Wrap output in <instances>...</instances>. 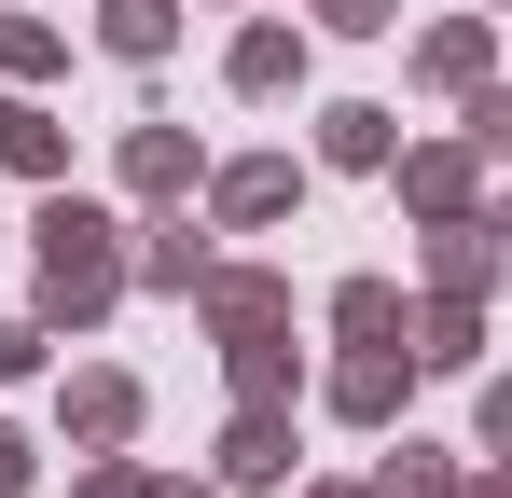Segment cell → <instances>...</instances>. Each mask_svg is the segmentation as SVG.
I'll return each instance as SVG.
<instances>
[{
  "label": "cell",
  "mask_w": 512,
  "mask_h": 498,
  "mask_svg": "<svg viewBox=\"0 0 512 498\" xmlns=\"http://www.w3.org/2000/svg\"><path fill=\"white\" fill-rule=\"evenodd\" d=\"M139 374H125V360H84V374H70V388H56V429H70V457H97V443H139Z\"/></svg>",
  "instance_id": "cell-7"
},
{
  "label": "cell",
  "mask_w": 512,
  "mask_h": 498,
  "mask_svg": "<svg viewBox=\"0 0 512 498\" xmlns=\"http://www.w3.org/2000/svg\"><path fill=\"white\" fill-rule=\"evenodd\" d=\"M291 498H360V485H291Z\"/></svg>",
  "instance_id": "cell-26"
},
{
  "label": "cell",
  "mask_w": 512,
  "mask_h": 498,
  "mask_svg": "<svg viewBox=\"0 0 512 498\" xmlns=\"http://www.w3.org/2000/svg\"><path fill=\"white\" fill-rule=\"evenodd\" d=\"M305 14H319L333 42H388V28H402V0H305Z\"/></svg>",
  "instance_id": "cell-21"
},
{
  "label": "cell",
  "mask_w": 512,
  "mask_h": 498,
  "mask_svg": "<svg viewBox=\"0 0 512 498\" xmlns=\"http://www.w3.org/2000/svg\"><path fill=\"white\" fill-rule=\"evenodd\" d=\"M28 471H42V443H28V429L0 415V498H28Z\"/></svg>",
  "instance_id": "cell-24"
},
{
  "label": "cell",
  "mask_w": 512,
  "mask_h": 498,
  "mask_svg": "<svg viewBox=\"0 0 512 498\" xmlns=\"http://www.w3.org/2000/svg\"><path fill=\"white\" fill-rule=\"evenodd\" d=\"M194 194H208V222H222V236H263V222H291V208H305V166H291V153H236V166H208Z\"/></svg>",
  "instance_id": "cell-3"
},
{
  "label": "cell",
  "mask_w": 512,
  "mask_h": 498,
  "mask_svg": "<svg viewBox=\"0 0 512 498\" xmlns=\"http://www.w3.org/2000/svg\"><path fill=\"white\" fill-rule=\"evenodd\" d=\"M139 485H153V471H139V457H125V443H97L84 471H70V498H139Z\"/></svg>",
  "instance_id": "cell-22"
},
{
  "label": "cell",
  "mask_w": 512,
  "mask_h": 498,
  "mask_svg": "<svg viewBox=\"0 0 512 498\" xmlns=\"http://www.w3.org/2000/svg\"><path fill=\"white\" fill-rule=\"evenodd\" d=\"M222 388H236V402H305V346H291V319H277V332H236V346H222Z\"/></svg>",
  "instance_id": "cell-15"
},
{
  "label": "cell",
  "mask_w": 512,
  "mask_h": 498,
  "mask_svg": "<svg viewBox=\"0 0 512 498\" xmlns=\"http://www.w3.org/2000/svg\"><path fill=\"white\" fill-rule=\"evenodd\" d=\"M139 498H208V485H139Z\"/></svg>",
  "instance_id": "cell-27"
},
{
  "label": "cell",
  "mask_w": 512,
  "mask_h": 498,
  "mask_svg": "<svg viewBox=\"0 0 512 498\" xmlns=\"http://www.w3.org/2000/svg\"><path fill=\"white\" fill-rule=\"evenodd\" d=\"M388 153H402V111H388V97H333V111H319V166L388 180Z\"/></svg>",
  "instance_id": "cell-14"
},
{
  "label": "cell",
  "mask_w": 512,
  "mask_h": 498,
  "mask_svg": "<svg viewBox=\"0 0 512 498\" xmlns=\"http://www.w3.org/2000/svg\"><path fill=\"white\" fill-rule=\"evenodd\" d=\"M416 83H429V97L499 83V14H443V28H416Z\"/></svg>",
  "instance_id": "cell-13"
},
{
  "label": "cell",
  "mask_w": 512,
  "mask_h": 498,
  "mask_svg": "<svg viewBox=\"0 0 512 498\" xmlns=\"http://www.w3.org/2000/svg\"><path fill=\"white\" fill-rule=\"evenodd\" d=\"M208 277V222L194 208H139L125 222V291H194Z\"/></svg>",
  "instance_id": "cell-11"
},
{
  "label": "cell",
  "mask_w": 512,
  "mask_h": 498,
  "mask_svg": "<svg viewBox=\"0 0 512 498\" xmlns=\"http://www.w3.org/2000/svg\"><path fill=\"white\" fill-rule=\"evenodd\" d=\"M319 402H333L346 429H402V402H416V360H402V346H346L333 374H319Z\"/></svg>",
  "instance_id": "cell-9"
},
{
  "label": "cell",
  "mask_w": 512,
  "mask_h": 498,
  "mask_svg": "<svg viewBox=\"0 0 512 498\" xmlns=\"http://www.w3.org/2000/svg\"><path fill=\"white\" fill-rule=\"evenodd\" d=\"M42 346H56L42 319H0V388H28V374H42Z\"/></svg>",
  "instance_id": "cell-23"
},
{
  "label": "cell",
  "mask_w": 512,
  "mask_h": 498,
  "mask_svg": "<svg viewBox=\"0 0 512 498\" xmlns=\"http://www.w3.org/2000/svg\"><path fill=\"white\" fill-rule=\"evenodd\" d=\"M402 360H416V374H485V305H471V291L402 305Z\"/></svg>",
  "instance_id": "cell-12"
},
{
  "label": "cell",
  "mask_w": 512,
  "mask_h": 498,
  "mask_svg": "<svg viewBox=\"0 0 512 498\" xmlns=\"http://www.w3.org/2000/svg\"><path fill=\"white\" fill-rule=\"evenodd\" d=\"M180 305L236 346V332H277V319H291V277H277V263H222V249H208V277H194Z\"/></svg>",
  "instance_id": "cell-4"
},
{
  "label": "cell",
  "mask_w": 512,
  "mask_h": 498,
  "mask_svg": "<svg viewBox=\"0 0 512 498\" xmlns=\"http://www.w3.org/2000/svg\"><path fill=\"white\" fill-rule=\"evenodd\" d=\"M0 70H14V83H56V70H70V28H42V14H0Z\"/></svg>",
  "instance_id": "cell-20"
},
{
  "label": "cell",
  "mask_w": 512,
  "mask_h": 498,
  "mask_svg": "<svg viewBox=\"0 0 512 498\" xmlns=\"http://www.w3.org/2000/svg\"><path fill=\"white\" fill-rule=\"evenodd\" d=\"M180 42V0H97V56H125V70H153Z\"/></svg>",
  "instance_id": "cell-17"
},
{
  "label": "cell",
  "mask_w": 512,
  "mask_h": 498,
  "mask_svg": "<svg viewBox=\"0 0 512 498\" xmlns=\"http://www.w3.org/2000/svg\"><path fill=\"white\" fill-rule=\"evenodd\" d=\"M360 498H457V457H443V443H416V429H402V443H388V457H374V485Z\"/></svg>",
  "instance_id": "cell-18"
},
{
  "label": "cell",
  "mask_w": 512,
  "mask_h": 498,
  "mask_svg": "<svg viewBox=\"0 0 512 498\" xmlns=\"http://www.w3.org/2000/svg\"><path fill=\"white\" fill-rule=\"evenodd\" d=\"M291 471H305V457H291V402H236V415H222V443H208V498H277Z\"/></svg>",
  "instance_id": "cell-2"
},
{
  "label": "cell",
  "mask_w": 512,
  "mask_h": 498,
  "mask_svg": "<svg viewBox=\"0 0 512 498\" xmlns=\"http://www.w3.org/2000/svg\"><path fill=\"white\" fill-rule=\"evenodd\" d=\"M333 332H346V346H402V277H346Z\"/></svg>",
  "instance_id": "cell-19"
},
{
  "label": "cell",
  "mask_w": 512,
  "mask_h": 498,
  "mask_svg": "<svg viewBox=\"0 0 512 498\" xmlns=\"http://www.w3.org/2000/svg\"><path fill=\"white\" fill-rule=\"evenodd\" d=\"M305 70H319V42H305L291 14H250V28L222 42V83H236V97H305Z\"/></svg>",
  "instance_id": "cell-10"
},
{
  "label": "cell",
  "mask_w": 512,
  "mask_h": 498,
  "mask_svg": "<svg viewBox=\"0 0 512 498\" xmlns=\"http://www.w3.org/2000/svg\"><path fill=\"white\" fill-rule=\"evenodd\" d=\"M111 180H125L139 208H180V194L208 180V139H194V125H125V139H111Z\"/></svg>",
  "instance_id": "cell-5"
},
{
  "label": "cell",
  "mask_w": 512,
  "mask_h": 498,
  "mask_svg": "<svg viewBox=\"0 0 512 498\" xmlns=\"http://www.w3.org/2000/svg\"><path fill=\"white\" fill-rule=\"evenodd\" d=\"M388 180H402V208H416V222L485 208V153H471V139H402V153H388Z\"/></svg>",
  "instance_id": "cell-6"
},
{
  "label": "cell",
  "mask_w": 512,
  "mask_h": 498,
  "mask_svg": "<svg viewBox=\"0 0 512 498\" xmlns=\"http://www.w3.org/2000/svg\"><path fill=\"white\" fill-rule=\"evenodd\" d=\"M28 263H42V305H28L42 332H97L111 305H125V222H111L97 194H70V180H42V208H28Z\"/></svg>",
  "instance_id": "cell-1"
},
{
  "label": "cell",
  "mask_w": 512,
  "mask_h": 498,
  "mask_svg": "<svg viewBox=\"0 0 512 498\" xmlns=\"http://www.w3.org/2000/svg\"><path fill=\"white\" fill-rule=\"evenodd\" d=\"M457 498H512V485H499V471H457Z\"/></svg>",
  "instance_id": "cell-25"
},
{
  "label": "cell",
  "mask_w": 512,
  "mask_h": 498,
  "mask_svg": "<svg viewBox=\"0 0 512 498\" xmlns=\"http://www.w3.org/2000/svg\"><path fill=\"white\" fill-rule=\"evenodd\" d=\"M499 263H512V222H499V194L485 208H457V222H429V291H499Z\"/></svg>",
  "instance_id": "cell-8"
},
{
  "label": "cell",
  "mask_w": 512,
  "mask_h": 498,
  "mask_svg": "<svg viewBox=\"0 0 512 498\" xmlns=\"http://www.w3.org/2000/svg\"><path fill=\"white\" fill-rule=\"evenodd\" d=\"M0 166H14V180H70V125H56L42 97H0Z\"/></svg>",
  "instance_id": "cell-16"
}]
</instances>
